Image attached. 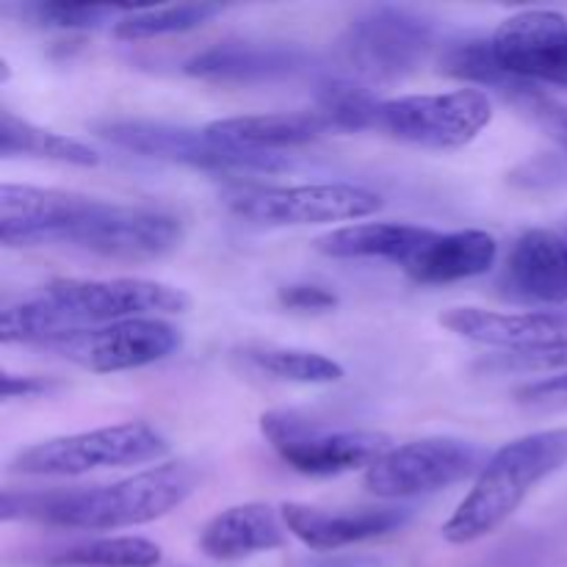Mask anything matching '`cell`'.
I'll return each mask as SVG.
<instances>
[{"label": "cell", "instance_id": "ac0fdd59", "mask_svg": "<svg viewBox=\"0 0 567 567\" xmlns=\"http://www.w3.org/2000/svg\"><path fill=\"white\" fill-rule=\"evenodd\" d=\"M441 324L465 341L520 349L567 338V310L493 313L480 308H452L441 316Z\"/></svg>", "mask_w": 567, "mask_h": 567}, {"label": "cell", "instance_id": "ffe728a7", "mask_svg": "<svg viewBox=\"0 0 567 567\" xmlns=\"http://www.w3.org/2000/svg\"><path fill=\"white\" fill-rule=\"evenodd\" d=\"M286 532L282 515H277V509L269 504H238L205 524L199 548L210 559L230 563V559H244L286 546Z\"/></svg>", "mask_w": 567, "mask_h": 567}, {"label": "cell", "instance_id": "277c9868", "mask_svg": "<svg viewBox=\"0 0 567 567\" xmlns=\"http://www.w3.org/2000/svg\"><path fill=\"white\" fill-rule=\"evenodd\" d=\"M169 449V441L153 424L127 421L33 443L11 460L9 471L22 476H83L92 471L155 463L164 460Z\"/></svg>", "mask_w": 567, "mask_h": 567}, {"label": "cell", "instance_id": "52a82bcc", "mask_svg": "<svg viewBox=\"0 0 567 567\" xmlns=\"http://www.w3.org/2000/svg\"><path fill=\"white\" fill-rule=\"evenodd\" d=\"M485 449L463 437H421L393 446L363 476V487L377 498H415L480 476Z\"/></svg>", "mask_w": 567, "mask_h": 567}, {"label": "cell", "instance_id": "f546056e", "mask_svg": "<svg viewBox=\"0 0 567 567\" xmlns=\"http://www.w3.org/2000/svg\"><path fill=\"white\" fill-rule=\"evenodd\" d=\"M131 11V6H100V3H33L25 6V14L33 22L48 28H64V31H83V28H100L105 22H120Z\"/></svg>", "mask_w": 567, "mask_h": 567}, {"label": "cell", "instance_id": "5bb4252c", "mask_svg": "<svg viewBox=\"0 0 567 567\" xmlns=\"http://www.w3.org/2000/svg\"><path fill=\"white\" fill-rule=\"evenodd\" d=\"M94 197H83L61 188L37 186H0V241L6 247H39L61 244L66 227L75 225Z\"/></svg>", "mask_w": 567, "mask_h": 567}, {"label": "cell", "instance_id": "6da1fadb", "mask_svg": "<svg viewBox=\"0 0 567 567\" xmlns=\"http://www.w3.org/2000/svg\"><path fill=\"white\" fill-rule=\"evenodd\" d=\"M199 485L197 468L166 463L133 474L114 485L53 493H3L0 518L37 520L44 526L81 532H114L158 520L181 507Z\"/></svg>", "mask_w": 567, "mask_h": 567}, {"label": "cell", "instance_id": "44dd1931", "mask_svg": "<svg viewBox=\"0 0 567 567\" xmlns=\"http://www.w3.org/2000/svg\"><path fill=\"white\" fill-rule=\"evenodd\" d=\"M208 136L221 144L252 153H280L286 147H299L324 136L330 125L316 109L308 111H275V114L227 116L210 122Z\"/></svg>", "mask_w": 567, "mask_h": 567}, {"label": "cell", "instance_id": "83f0119b", "mask_svg": "<svg viewBox=\"0 0 567 567\" xmlns=\"http://www.w3.org/2000/svg\"><path fill=\"white\" fill-rule=\"evenodd\" d=\"M66 567H155L161 548L147 537H97L78 543L53 559Z\"/></svg>", "mask_w": 567, "mask_h": 567}, {"label": "cell", "instance_id": "d6a6232c", "mask_svg": "<svg viewBox=\"0 0 567 567\" xmlns=\"http://www.w3.org/2000/svg\"><path fill=\"white\" fill-rule=\"evenodd\" d=\"M515 396L520 402L529 404H554V402H567V371L559 377H548L543 382H532V385L518 388Z\"/></svg>", "mask_w": 567, "mask_h": 567}, {"label": "cell", "instance_id": "7c38bea8", "mask_svg": "<svg viewBox=\"0 0 567 567\" xmlns=\"http://www.w3.org/2000/svg\"><path fill=\"white\" fill-rule=\"evenodd\" d=\"M183 347V332L164 319H127L86 327L53 341L50 352L94 374L144 369L172 358Z\"/></svg>", "mask_w": 567, "mask_h": 567}, {"label": "cell", "instance_id": "603a6c76", "mask_svg": "<svg viewBox=\"0 0 567 567\" xmlns=\"http://www.w3.org/2000/svg\"><path fill=\"white\" fill-rule=\"evenodd\" d=\"M0 155H33L72 166H97V150L72 136L31 125L11 111H0Z\"/></svg>", "mask_w": 567, "mask_h": 567}, {"label": "cell", "instance_id": "4316f807", "mask_svg": "<svg viewBox=\"0 0 567 567\" xmlns=\"http://www.w3.org/2000/svg\"><path fill=\"white\" fill-rule=\"evenodd\" d=\"M221 14L219 3H181L161 6V9H131L114 25V37L122 42H138V39L166 37V33L194 31Z\"/></svg>", "mask_w": 567, "mask_h": 567}, {"label": "cell", "instance_id": "f1b7e54d", "mask_svg": "<svg viewBox=\"0 0 567 567\" xmlns=\"http://www.w3.org/2000/svg\"><path fill=\"white\" fill-rule=\"evenodd\" d=\"M441 70L449 72L454 78H463V81L480 83V86L498 89L504 97H515L524 86H529V81H520V78L509 75L502 70V64L493 55L491 39H468V42H460L443 55Z\"/></svg>", "mask_w": 567, "mask_h": 567}, {"label": "cell", "instance_id": "8992f818", "mask_svg": "<svg viewBox=\"0 0 567 567\" xmlns=\"http://www.w3.org/2000/svg\"><path fill=\"white\" fill-rule=\"evenodd\" d=\"M260 432L280 460L308 476H338L365 468L393 449L391 435L377 430H327L297 410H269Z\"/></svg>", "mask_w": 567, "mask_h": 567}, {"label": "cell", "instance_id": "d6986e66", "mask_svg": "<svg viewBox=\"0 0 567 567\" xmlns=\"http://www.w3.org/2000/svg\"><path fill=\"white\" fill-rule=\"evenodd\" d=\"M498 244L485 230L432 233L421 252L404 266L410 277L421 286H449V282L471 280L487 275L496 264Z\"/></svg>", "mask_w": 567, "mask_h": 567}, {"label": "cell", "instance_id": "cb8c5ba5", "mask_svg": "<svg viewBox=\"0 0 567 567\" xmlns=\"http://www.w3.org/2000/svg\"><path fill=\"white\" fill-rule=\"evenodd\" d=\"M382 100L365 83L352 78H324L316 89V111L324 116L330 131H369L380 127Z\"/></svg>", "mask_w": 567, "mask_h": 567}, {"label": "cell", "instance_id": "2e32d148", "mask_svg": "<svg viewBox=\"0 0 567 567\" xmlns=\"http://www.w3.org/2000/svg\"><path fill=\"white\" fill-rule=\"evenodd\" d=\"M507 299L524 305L567 302V241L551 230H526L513 244L498 280Z\"/></svg>", "mask_w": 567, "mask_h": 567}, {"label": "cell", "instance_id": "8fae6325", "mask_svg": "<svg viewBox=\"0 0 567 567\" xmlns=\"http://www.w3.org/2000/svg\"><path fill=\"white\" fill-rule=\"evenodd\" d=\"M493 120V103L482 89L441 94H408L382 100L380 127L402 142L430 150H457L474 142Z\"/></svg>", "mask_w": 567, "mask_h": 567}, {"label": "cell", "instance_id": "5b68a950", "mask_svg": "<svg viewBox=\"0 0 567 567\" xmlns=\"http://www.w3.org/2000/svg\"><path fill=\"white\" fill-rule=\"evenodd\" d=\"M94 133L127 153L144 155V158L169 161V164L192 166V169L216 172H282L291 161L280 153H252L221 144L208 136V131L186 125H169V122L153 120H105L94 122Z\"/></svg>", "mask_w": 567, "mask_h": 567}, {"label": "cell", "instance_id": "9c48e42d", "mask_svg": "<svg viewBox=\"0 0 567 567\" xmlns=\"http://www.w3.org/2000/svg\"><path fill=\"white\" fill-rule=\"evenodd\" d=\"M42 297L66 310L81 330L127 319H158V316L186 313L192 308L186 291L142 277H114V280L61 277L44 286Z\"/></svg>", "mask_w": 567, "mask_h": 567}, {"label": "cell", "instance_id": "e0dca14e", "mask_svg": "<svg viewBox=\"0 0 567 567\" xmlns=\"http://www.w3.org/2000/svg\"><path fill=\"white\" fill-rule=\"evenodd\" d=\"M310 55L291 42H221L186 61L192 78L219 83L282 81L308 66Z\"/></svg>", "mask_w": 567, "mask_h": 567}, {"label": "cell", "instance_id": "484cf974", "mask_svg": "<svg viewBox=\"0 0 567 567\" xmlns=\"http://www.w3.org/2000/svg\"><path fill=\"white\" fill-rule=\"evenodd\" d=\"M244 360L275 380L297 382V385H332L343 380L341 363L308 349L252 347L244 349Z\"/></svg>", "mask_w": 567, "mask_h": 567}, {"label": "cell", "instance_id": "7a4b0ae2", "mask_svg": "<svg viewBox=\"0 0 567 567\" xmlns=\"http://www.w3.org/2000/svg\"><path fill=\"white\" fill-rule=\"evenodd\" d=\"M567 465V426L518 437L491 454L468 496L443 524V540L465 546L507 524L524 498Z\"/></svg>", "mask_w": 567, "mask_h": 567}, {"label": "cell", "instance_id": "d4e9b609", "mask_svg": "<svg viewBox=\"0 0 567 567\" xmlns=\"http://www.w3.org/2000/svg\"><path fill=\"white\" fill-rule=\"evenodd\" d=\"M78 330L81 327L72 321V316L42 293L37 299H28V302L9 305L0 313V341L3 343H33V347L44 349Z\"/></svg>", "mask_w": 567, "mask_h": 567}, {"label": "cell", "instance_id": "1f68e13d", "mask_svg": "<svg viewBox=\"0 0 567 567\" xmlns=\"http://www.w3.org/2000/svg\"><path fill=\"white\" fill-rule=\"evenodd\" d=\"M282 308L302 310V313H324L338 305V297L324 286H310V282H293V286L280 288L277 293Z\"/></svg>", "mask_w": 567, "mask_h": 567}, {"label": "cell", "instance_id": "4fadbf2b", "mask_svg": "<svg viewBox=\"0 0 567 567\" xmlns=\"http://www.w3.org/2000/svg\"><path fill=\"white\" fill-rule=\"evenodd\" d=\"M491 44L509 75L567 86V17L559 11H518L496 28Z\"/></svg>", "mask_w": 567, "mask_h": 567}, {"label": "cell", "instance_id": "7402d4cb", "mask_svg": "<svg viewBox=\"0 0 567 567\" xmlns=\"http://www.w3.org/2000/svg\"><path fill=\"white\" fill-rule=\"evenodd\" d=\"M432 233L435 230L419 225L365 221V225H349L316 238V249L330 258H382L404 269L430 241Z\"/></svg>", "mask_w": 567, "mask_h": 567}, {"label": "cell", "instance_id": "d590c367", "mask_svg": "<svg viewBox=\"0 0 567 567\" xmlns=\"http://www.w3.org/2000/svg\"><path fill=\"white\" fill-rule=\"evenodd\" d=\"M565 241H567V236H565Z\"/></svg>", "mask_w": 567, "mask_h": 567}, {"label": "cell", "instance_id": "4dcf8cb0", "mask_svg": "<svg viewBox=\"0 0 567 567\" xmlns=\"http://www.w3.org/2000/svg\"><path fill=\"white\" fill-rule=\"evenodd\" d=\"M487 374H529V371H563L567 369V338L563 341L537 343V347L504 349L502 354H491L476 365Z\"/></svg>", "mask_w": 567, "mask_h": 567}, {"label": "cell", "instance_id": "9a60e30c", "mask_svg": "<svg viewBox=\"0 0 567 567\" xmlns=\"http://www.w3.org/2000/svg\"><path fill=\"white\" fill-rule=\"evenodd\" d=\"M286 529L313 551H338L354 543L385 537L399 532L410 520V507H363L347 513L286 502L280 507Z\"/></svg>", "mask_w": 567, "mask_h": 567}, {"label": "cell", "instance_id": "e575fe53", "mask_svg": "<svg viewBox=\"0 0 567 567\" xmlns=\"http://www.w3.org/2000/svg\"><path fill=\"white\" fill-rule=\"evenodd\" d=\"M551 133L567 147V109L563 111V116H559V120H557V125L551 127Z\"/></svg>", "mask_w": 567, "mask_h": 567}, {"label": "cell", "instance_id": "30bf717a", "mask_svg": "<svg viewBox=\"0 0 567 567\" xmlns=\"http://www.w3.org/2000/svg\"><path fill=\"white\" fill-rule=\"evenodd\" d=\"M181 241L183 221L169 210L100 199L61 236V244L114 260H158L181 247Z\"/></svg>", "mask_w": 567, "mask_h": 567}, {"label": "cell", "instance_id": "836d02e7", "mask_svg": "<svg viewBox=\"0 0 567 567\" xmlns=\"http://www.w3.org/2000/svg\"><path fill=\"white\" fill-rule=\"evenodd\" d=\"M53 388V382L44 380V377H28V374H11V371H3L0 377V396L9 402V399H28L39 396V393H48Z\"/></svg>", "mask_w": 567, "mask_h": 567}, {"label": "cell", "instance_id": "3957f363", "mask_svg": "<svg viewBox=\"0 0 567 567\" xmlns=\"http://www.w3.org/2000/svg\"><path fill=\"white\" fill-rule=\"evenodd\" d=\"M432 48V22L404 6H374L332 44L338 75L377 86L396 83L421 66Z\"/></svg>", "mask_w": 567, "mask_h": 567}, {"label": "cell", "instance_id": "ba28073f", "mask_svg": "<svg viewBox=\"0 0 567 567\" xmlns=\"http://www.w3.org/2000/svg\"><path fill=\"white\" fill-rule=\"evenodd\" d=\"M233 216L249 225L291 227L363 219L382 208V197L352 183H313V186H252L225 194Z\"/></svg>", "mask_w": 567, "mask_h": 567}]
</instances>
